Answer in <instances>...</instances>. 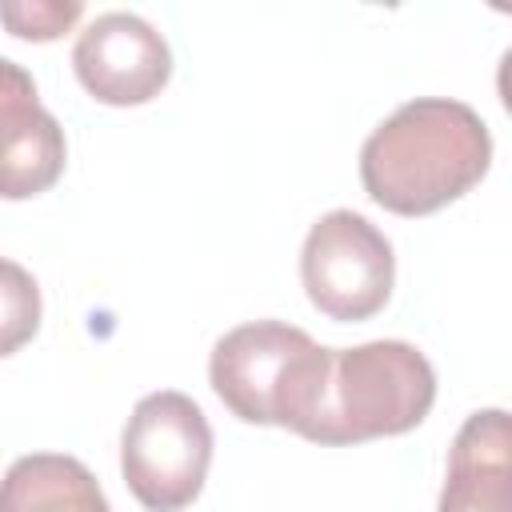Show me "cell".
Wrapping results in <instances>:
<instances>
[{
  "mask_svg": "<svg viewBox=\"0 0 512 512\" xmlns=\"http://www.w3.org/2000/svg\"><path fill=\"white\" fill-rule=\"evenodd\" d=\"M436 512H512V460H508L504 408L472 412L456 432Z\"/></svg>",
  "mask_w": 512,
  "mask_h": 512,
  "instance_id": "cell-8",
  "label": "cell"
},
{
  "mask_svg": "<svg viewBox=\"0 0 512 512\" xmlns=\"http://www.w3.org/2000/svg\"><path fill=\"white\" fill-rule=\"evenodd\" d=\"M212 464V428L200 404L184 392L144 396L120 436V472L128 492L148 512L188 508Z\"/></svg>",
  "mask_w": 512,
  "mask_h": 512,
  "instance_id": "cell-4",
  "label": "cell"
},
{
  "mask_svg": "<svg viewBox=\"0 0 512 512\" xmlns=\"http://www.w3.org/2000/svg\"><path fill=\"white\" fill-rule=\"evenodd\" d=\"M300 280L328 320L356 324L376 316L396 280V256L388 236L352 208L324 212L300 248Z\"/></svg>",
  "mask_w": 512,
  "mask_h": 512,
  "instance_id": "cell-5",
  "label": "cell"
},
{
  "mask_svg": "<svg viewBox=\"0 0 512 512\" xmlns=\"http://www.w3.org/2000/svg\"><path fill=\"white\" fill-rule=\"evenodd\" d=\"M40 328V288L28 268L0 256V356L24 348Z\"/></svg>",
  "mask_w": 512,
  "mask_h": 512,
  "instance_id": "cell-10",
  "label": "cell"
},
{
  "mask_svg": "<svg viewBox=\"0 0 512 512\" xmlns=\"http://www.w3.org/2000/svg\"><path fill=\"white\" fill-rule=\"evenodd\" d=\"M492 164V136L476 108L448 96L400 104L360 148L364 192L396 216H428L472 192Z\"/></svg>",
  "mask_w": 512,
  "mask_h": 512,
  "instance_id": "cell-1",
  "label": "cell"
},
{
  "mask_svg": "<svg viewBox=\"0 0 512 512\" xmlns=\"http://www.w3.org/2000/svg\"><path fill=\"white\" fill-rule=\"evenodd\" d=\"M72 68L92 100L132 108L164 92L172 76V52L144 16L104 12L76 36Z\"/></svg>",
  "mask_w": 512,
  "mask_h": 512,
  "instance_id": "cell-6",
  "label": "cell"
},
{
  "mask_svg": "<svg viewBox=\"0 0 512 512\" xmlns=\"http://www.w3.org/2000/svg\"><path fill=\"white\" fill-rule=\"evenodd\" d=\"M68 160L60 120L40 104L36 80L0 56V200L48 192Z\"/></svg>",
  "mask_w": 512,
  "mask_h": 512,
  "instance_id": "cell-7",
  "label": "cell"
},
{
  "mask_svg": "<svg viewBox=\"0 0 512 512\" xmlns=\"http://www.w3.org/2000/svg\"><path fill=\"white\" fill-rule=\"evenodd\" d=\"M436 400V372L428 356L408 340H368L336 348L312 444H364L376 436L412 432Z\"/></svg>",
  "mask_w": 512,
  "mask_h": 512,
  "instance_id": "cell-3",
  "label": "cell"
},
{
  "mask_svg": "<svg viewBox=\"0 0 512 512\" xmlns=\"http://www.w3.org/2000/svg\"><path fill=\"white\" fill-rule=\"evenodd\" d=\"M332 348L284 320H252L212 344L208 380L224 408L248 424H276L308 436L316 424Z\"/></svg>",
  "mask_w": 512,
  "mask_h": 512,
  "instance_id": "cell-2",
  "label": "cell"
},
{
  "mask_svg": "<svg viewBox=\"0 0 512 512\" xmlns=\"http://www.w3.org/2000/svg\"><path fill=\"white\" fill-rule=\"evenodd\" d=\"M84 16V4L68 0H32V4H0V24L20 40H56Z\"/></svg>",
  "mask_w": 512,
  "mask_h": 512,
  "instance_id": "cell-11",
  "label": "cell"
},
{
  "mask_svg": "<svg viewBox=\"0 0 512 512\" xmlns=\"http://www.w3.org/2000/svg\"><path fill=\"white\" fill-rule=\"evenodd\" d=\"M0 512H112L96 476L60 452H32L0 476Z\"/></svg>",
  "mask_w": 512,
  "mask_h": 512,
  "instance_id": "cell-9",
  "label": "cell"
}]
</instances>
